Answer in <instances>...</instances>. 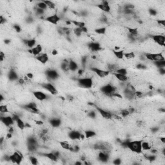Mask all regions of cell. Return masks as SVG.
<instances>
[{"instance_id": "obj_9", "label": "cell", "mask_w": 165, "mask_h": 165, "mask_svg": "<svg viewBox=\"0 0 165 165\" xmlns=\"http://www.w3.org/2000/svg\"><path fill=\"white\" fill-rule=\"evenodd\" d=\"M88 47L89 50L92 52H99L102 50L100 43L98 42H90V43L88 44Z\"/></svg>"}, {"instance_id": "obj_54", "label": "cell", "mask_w": 165, "mask_h": 165, "mask_svg": "<svg viewBox=\"0 0 165 165\" xmlns=\"http://www.w3.org/2000/svg\"><path fill=\"white\" fill-rule=\"evenodd\" d=\"M19 83V85H23L25 84V81L24 80V79H22V78H19L18 79V82Z\"/></svg>"}, {"instance_id": "obj_18", "label": "cell", "mask_w": 165, "mask_h": 165, "mask_svg": "<svg viewBox=\"0 0 165 165\" xmlns=\"http://www.w3.org/2000/svg\"><path fill=\"white\" fill-rule=\"evenodd\" d=\"M33 95L35 97V98H36V99L40 101H43L47 99V95L45 93H44L43 92H40V91L34 92Z\"/></svg>"}, {"instance_id": "obj_7", "label": "cell", "mask_w": 165, "mask_h": 165, "mask_svg": "<svg viewBox=\"0 0 165 165\" xmlns=\"http://www.w3.org/2000/svg\"><path fill=\"white\" fill-rule=\"evenodd\" d=\"M23 108L28 112H30L32 113H36V114H38L39 113V110L37 109V104L34 102H30L28 104H27L23 106Z\"/></svg>"}, {"instance_id": "obj_38", "label": "cell", "mask_w": 165, "mask_h": 165, "mask_svg": "<svg viewBox=\"0 0 165 165\" xmlns=\"http://www.w3.org/2000/svg\"><path fill=\"white\" fill-rule=\"evenodd\" d=\"M154 65L155 67L159 68H163L165 67V61H154Z\"/></svg>"}, {"instance_id": "obj_57", "label": "cell", "mask_w": 165, "mask_h": 165, "mask_svg": "<svg viewBox=\"0 0 165 165\" xmlns=\"http://www.w3.org/2000/svg\"><path fill=\"white\" fill-rule=\"evenodd\" d=\"M12 133H10L8 132V133L7 134L6 138H7V139H10L12 138Z\"/></svg>"}, {"instance_id": "obj_26", "label": "cell", "mask_w": 165, "mask_h": 165, "mask_svg": "<svg viewBox=\"0 0 165 165\" xmlns=\"http://www.w3.org/2000/svg\"><path fill=\"white\" fill-rule=\"evenodd\" d=\"M128 32L130 33V35H132L134 37H137L139 35V31L137 28H131V27H127Z\"/></svg>"}, {"instance_id": "obj_56", "label": "cell", "mask_w": 165, "mask_h": 165, "mask_svg": "<svg viewBox=\"0 0 165 165\" xmlns=\"http://www.w3.org/2000/svg\"><path fill=\"white\" fill-rule=\"evenodd\" d=\"M67 100H69V101H73V97L71 95H68L67 96Z\"/></svg>"}, {"instance_id": "obj_51", "label": "cell", "mask_w": 165, "mask_h": 165, "mask_svg": "<svg viewBox=\"0 0 165 165\" xmlns=\"http://www.w3.org/2000/svg\"><path fill=\"white\" fill-rule=\"evenodd\" d=\"M6 23V19L4 18L3 16H0V24L1 25H3Z\"/></svg>"}, {"instance_id": "obj_24", "label": "cell", "mask_w": 165, "mask_h": 165, "mask_svg": "<svg viewBox=\"0 0 165 165\" xmlns=\"http://www.w3.org/2000/svg\"><path fill=\"white\" fill-rule=\"evenodd\" d=\"M141 147L142 150H144V151H149L152 148V145L149 142L142 140Z\"/></svg>"}, {"instance_id": "obj_15", "label": "cell", "mask_w": 165, "mask_h": 165, "mask_svg": "<svg viewBox=\"0 0 165 165\" xmlns=\"http://www.w3.org/2000/svg\"><path fill=\"white\" fill-rule=\"evenodd\" d=\"M36 60L38 61L39 62H40L41 64H44V65L48 63V60H49L48 54L46 53L39 54V55H37L36 57Z\"/></svg>"}, {"instance_id": "obj_11", "label": "cell", "mask_w": 165, "mask_h": 165, "mask_svg": "<svg viewBox=\"0 0 165 165\" xmlns=\"http://www.w3.org/2000/svg\"><path fill=\"white\" fill-rule=\"evenodd\" d=\"M61 19L57 14V13L52 16H50L45 18V21H47V22L51 24H53V25H57L59 22L60 21Z\"/></svg>"}, {"instance_id": "obj_58", "label": "cell", "mask_w": 165, "mask_h": 165, "mask_svg": "<svg viewBox=\"0 0 165 165\" xmlns=\"http://www.w3.org/2000/svg\"><path fill=\"white\" fill-rule=\"evenodd\" d=\"M26 75L28 77V79H32V78H33V77H34V75L32 74V73H27V75Z\"/></svg>"}, {"instance_id": "obj_34", "label": "cell", "mask_w": 165, "mask_h": 165, "mask_svg": "<svg viewBox=\"0 0 165 165\" xmlns=\"http://www.w3.org/2000/svg\"><path fill=\"white\" fill-rule=\"evenodd\" d=\"M95 32L97 34H99V35H103L105 34L106 32H107V28L105 27H101V28H98L95 29Z\"/></svg>"}, {"instance_id": "obj_59", "label": "cell", "mask_w": 165, "mask_h": 165, "mask_svg": "<svg viewBox=\"0 0 165 165\" xmlns=\"http://www.w3.org/2000/svg\"><path fill=\"white\" fill-rule=\"evenodd\" d=\"M159 139H160V142H161V143H163V144L165 143V137H161Z\"/></svg>"}, {"instance_id": "obj_22", "label": "cell", "mask_w": 165, "mask_h": 165, "mask_svg": "<svg viewBox=\"0 0 165 165\" xmlns=\"http://www.w3.org/2000/svg\"><path fill=\"white\" fill-rule=\"evenodd\" d=\"M112 75L115 77H116L120 82H127L128 79V77L127 75H122V74H119V73H115V72H113Z\"/></svg>"}, {"instance_id": "obj_35", "label": "cell", "mask_w": 165, "mask_h": 165, "mask_svg": "<svg viewBox=\"0 0 165 165\" xmlns=\"http://www.w3.org/2000/svg\"><path fill=\"white\" fill-rule=\"evenodd\" d=\"M130 114V113L128 109H123V110H121L120 113H119V115H120L122 117H124V118H125V117H127Z\"/></svg>"}, {"instance_id": "obj_4", "label": "cell", "mask_w": 165, "mask_h": 165, "mask_svg": "<svg viewBox=\"0 0 165 165\" xmlns=\"http://www.w3.org/2000/svg\"><path fill=\"white\" fill-rule=\"evenodd\" d=\"M23 159V155L19 151H15L10 155V161L13 163L19 165Z\"/></svg>"}, {"instance_id": "obj_5", "label": "cell", "mask_w": 165, "mask_h": 165, "mask_svg": "<svg viewBox=\"0 0 165 165\" xmlns=\"http://www.w3.org/2000/svg\"><path fill=\"white\" fill-rule=\"evenodd\" d=\"M90 70H92L95 75H97L100 78H104L105 77L110 75V72H109V70H103V69H99V68H97V67H90Z\"/></svg>"}, {"instance_id": "obj_50", "label": "cell", "mask_w": 165, "mask_h": 165, "mask_svg": "<svg viewBox=\"0 0 165 165\" xmlns=\"http://www.w3.org/2000/svg\"><path fill=\"white\" fill-rule=\"evenodd\" d=\"M5 59V53L1 51V52H0V61H1V62H3Z\"/></svg>"}, {"instance_id": "obj_42", "label": "cell", "mask_w": 165, "mask_h": 165, "mask_svg": "<svg viewBox=\"0 0 165 165\" xmlns=\"http://www.w3.org/2000/svg\"><path fill=\"white\" fill-rule=\"evenodd\" d=\"M29 161L31 163V164L34 165H36L38 164V160L36 157H35L34 156H30L29 157Z\"/></svg>"}, {"instance_id": "obj_37", "label": "cell", "mask_w": 165, "mask_h": 165, "mask_svg": "<svg viewBox=\"0 0 165 165\" xmlns=\"http://www.w3.org/2000/svg\"><path fill=\"white\" fill-rule=\"evenodd\" d=\"M59 144H60L61 147L63 148V149H65V150H69L70 149V147L71 145H70V144L69 143H67V142L66 141H61L60 143H59Z\"/></svg>"}, {"instance_id": "obj_19", "label": "cell", "mask_w": 165, "mask_h": 165, "mask_svg": "<svg viewBox=\"0 0 165 165\" xmlns=\"http://www.w3.org/2000/svg\"><path fill=\"white\" fill-rule=\"evenodd\" d=\"M42 50H43V48H42L41 45H36L35 47L31 48L30 50H28V52L34 55L37 56V55H39V54L41 53Z\"/></svg>"}, {"instance_id": "obj_21", "label": "cell", "mask_w": 165, "mask_h": 165, "mask_svg": "<svg viewBox=\"0 0 165 165\" xmlns=\"http://www.w3.org/2000/svg\"><path fill=\"white\" fill-rule=\"evenodd\" d=\"M41 155L43 157H47V159H48L49 160L52 161H57L59 159L58 157H57L56 155L53 153V152H48V153H42Z\"/></svg>"}, {"instance_id": "obj_3", "label": "cell", "mask_w": 165, "mask_h": 165, "mask_svg": "<svg viewBox=\"0 0 165 165\" xmlns=\"http://www.w3.org/2000/svg\"><path fill=\"white\" fill-rule=\"evenodd\" d=\"M78 85L85 89H91L93 86V81L92 78L89 77H81L77 79Z\"/></svg>"}, {"instance_id": "obj_31", "label": "cell", "mask_w": 165, "mask_h": 165, "mask_svg": "<svg viewBox=\"0 0 165 165\" xmlns=\"http://www.w3.org/2000/svg\"><path fill=\"white\" fill-rule=\"evenodd\" d=\"M124 57L127 58V59L131 60V59H133L135 58V54L134 53V52H126V53H124Z\"/></svg>"}, {"instance_id": "obj_23", "label": "cell", "mask_w": 165, "mask_h": 165, "mask_svg": "<svg viewBox=\"0 0 165 165\" xmlns=\"http://www.w3.org/2000/svg\"><path fill=\"white\" fill-rule=\"evenodd\" d=\"M8 77L10 81H16L18 79V75L14 69H11L8 73Z\"/></svg>"}, {"instance_id": "obj_36", "label": "cell", "mask_w": 165, "mask_h": 165, "mask_svg": "<svg viewBox=\"0 0 165 165\" xmlns=\"http://www.w3.org/2000/svg\"><path fill=\"white\" fill-rule=\"evenodd\" d=\"M0 112L3 113H7L10 112L8 110L7 105H1L0 106Z\"/></svg>"}, {"instance_id": "obj_2", "label": "cell", "mask_w": 165, "mask_h": 165, "mask_svg": "<svg viewBox=\"0 0 165 165\" xmlns=\"http://www.w3.org/2000/svg\"><path fill=\"white\" fill-rule=\"evenodd\" d=\"M100 91L103 95H106L107 97H112V94L117 92V89L116 87H113L110 83L106 84L105 85H103L100 88Z\"/></svg>"}, {"instance_id": "obj_44", "label": "cell", "mask_w": 165, "mask_h": 165, "mask_svg": "<svg viewBox=\"0 0 165 165\" xmlns=\"http://www.w3.org/2000/svg\"><path fill=\"white\" fill-rule=\"evenodd\" d=\"M96 112L95 111H93V110L90 111V112L88 113V117H89L91 119H95L96 117Z\"/></svg>"}, {"instance_id": "obj_28", "label": "cell", "mask_w": 165, "mask_h": 165, "mask_svg": "<svg viewBox=\"0 0 165 165\" xmlns=\"http://www.w3.org/2000/svg\"><path fill=\"white\" fill-rule=\"evenodd\" d=\"M71 23L72 25L76 27V28H83L85 27V23L83 21H78L71 20Z\"/></svg>"}, {"instance_id": "obj_20", "label": "cell", "mask_w": 165, "mask_h": 165, "mask_svg": "<svg viewBox=\"0 0 165 165\" xmlns=\"http://www.w3.org/2000/svg\"><path fill=\"white\" fill-rule=\"evenodd\" d=\"M49 124H50L54 128H57L61 125V120L59 118H52L49 120Z\"/></svg>"}, {"instance_id": "obj_10", "label": "cell", "mask_w": 165, "mask_h": 165, "mask_svg": "<svg viewBox=\"0 0 165 165\" xmlns=\"http://www.w3.org/2000/svg\"><path fill=\"white\" fill-rule=\"evenodd\" d=\"M41 87L43 89L48 90V92L52 93V95H56L57 93V90L52 84L49 83H45L41 84Z\"/></svg>"}, {"instance_id": "obj_1", "label": "cell", "mask_w": 165, "mask_h": 165, "mask_svg": "<svg viewBox=\"0 0 165 165\" xmlns=\"http://www.w3.org/2000/svg\"><path fill=\"white\" fill-rule=\"evenodd\" d=\"M141 143L142 140L130 141H128V144H127V147L133 153L140 154L143 152Z\"/></svg>"}, {"instance_id": "obj_16", "label": "cell", "mask_w": 165, "mask_h": 165, "mask_svg": "<svg viewBox=\"0 0 165 165\" xmlns=\"http://www.w3.org/2000/svg\"><path fill=\"white\" fill-rule=\"evenodd\" d=\"M109 158H110L109 153L99 151L98 153V160L99 161L102 162V163H107L109 160Z\"/></svg>"}, {"instance_id": "obj_41", "label": "cell", "mask_w": 165, "mask_h": 165, "mask_svg": "<svg viewBox=\"0 0 165 165\" xmlns=\"http://www.w3.org/2000/svg\"><path fill=\"white\" fill-rule=\"evenodd\" d=\"M37 6L38 8H41V9H43V10H46L47 9V8H48L47 5H46V4H45L43 1L39 2L37 4Z\"/></svg>"}, {"instance_id": "obj_29", "label": "cell", "mask_w": 165, "mask_h": 165, "mask_svg": "<svg viewBox=\"0 0 165 165\" xmlns=\"http://www.w3.org/2000/svg\"><path fill=\"white\" fill-rule=\"evenodd\" d=\"M85 138L89 139L91 138V137H93L94 136L96 135V133H95L94 131H92V130H86L85 132Z\"/></svg>"}, {"instance_id": "obj_49", "label": "cell", "mask_w": 165, "mask_h": 165, "mask_svg": "<svg viewBox=\"0 0 165 165\" xmlns=\"http://www.w3.org/2000/svg\"><path fill=\"white\" fill-rule=\"evenodd\" d=\"M159 130H160V128H159V127H154L150 129V131H151L152 133H156V132H158V131H159Z\"/></svg>"}, {"instance_id": "obj_40", "label": "cell", "mask_w": 165, "mask_h": 165, "mask_svg": "<svg viewBox=\"0 0 165 165\" xmlns=\"http://www.w3.org/2000/svg\"><path fill=\"white\" fill-rule=\"evenodd\" d=\"M73 34L77 37L81 36L82 34H83V31H82L81 30V28H74V29H73Z\"/></svg>"}, {"instance_id": "obj_12", "label": "cell", "mask_w": 165, "mask_h": 165, "mask_svg": "<svg viewBox=\"0 0 165 165\" xmlns=\"http://www.w3.org/2000/svg\"><path fill=\"white\" fill-rule=\"evenodd\" d=\"M45 74L48 79H50L51 80H55L58 78L59 75L58 72H57L56 70H54V69H48L46 71Z\"/></svg>"}, {"instance_id": "obj_46", "label": "cell", "mask_w": 165, "mask_h": 165, "mask_svg": "<svg viewBox=\"0 0 165 165\" xmlns=\"http://www.w3.org/2000/svg\"><path fill=\"white\" fill-rule=\"evenodd\" d=\"M149 13L151 16H157V10H155V9H153V8H150L149 9Z\"/></svg>"}, {"instance_id": "obj_48", "label": "cell", "mask_w": 165, "mask_h": 165, "mask_svg": "<svg viewBox=\"0 0 165 165\" xmlns=\"http://www.w3.org/2000/svg\"><path fill=\"white\" fill-rule=\"evenodd\" d=\"M157 23L159 25H160L161 27H165V19H159L157 21Z\"/></svg>"}, {"instance_id": "obj_14", "label": "cell", "mask_w": 165, "mask_h": 165, "mask_svg": "<svg viewBox=\"0 0 165 165\" xmlns=\"http://www.w3.org/2000/svg\"><path fill=\"white\" fill-rule=\"evenodd\" d=\"M1 121L5 127H8L12 126L14 124V121L13 119H12V116H9V115H6V116H2L1 117Z\"/></svg>"}, {"instance_id": "obj_13", "label": "cell", "mask_w": 165, "mask_h": 165, "mask_svg": "<svg viewBox=\"0 0 165 165\" xmlns=\"http://www.w3.org/2000/svg\"><path fill=\"white\" fill-rule=\"evenodd\" d=\"M97 7L99 9H100L101 10L103 11L104 12H106V13H109L111 10V7L109 5V2L106 1H102L101 3L97 5Z\"/></svg>"}, {"instance_id": "obj_6", "label": "cell", "mask_w": 165, "mask_h": 165, "mask_svg": "<svg viewBox=\"0 0 165 165\" xmlns=\"http://www.w3.org/2000/svg\"><path fill=\"white\" fill-rule=\"evenodd\" d=\"M152 39L153 42L157 44L160 47H164L165 46V37L163 34H155L152 36Z\"/></svg>"}, {"instance_id": "obj_61", "label": "cell", "mask_w": 165, "mask_h": 165, "mask_svg": "<svg viewBox=\"0 0 165 165\" xmlns=\"http://www.w3.org/2000/svg\"><path fill=\"white\" fill-rule=\"evenodd\" d=\"M5 43L6 44V45H8V44H9L10 43V39H5Z\"/></svg>"}, {"instance_id": "obj_17", "label": "cell", "mask_w": 165, "mask_h": 165, "mask_svg": "<svg viewBox=\"0 0 165 165\" xmlns=\"http://www.w3.org/2000/svg\"><path fill=\"white\" fill-rule=\"evenodd\" d=\"M81 133L77 130H72L68 133V136L72 140H79L81 139Z\"/></svg>"}, {"instance_id": "obj_43", "label": "cell", "mask_w": 165, "mask_h": 165, "mask_svg": "<svg viewBox=\"0 0 165 165\" xmlns=\"http://www.w3.org/2000/svg\"><path fill=\"white\" fill-rule=\"evenodd\" d=\"M147 67L145 64L141 63H139L136 65V68L137 69H139V70H145V69H147Z\"/></svg>"}, {"instance_id": "obj_39", "label": "cell", "mask_w": 165, "mask_h": 165, "mask_svg": "<svg viewBox=\"0 0 165 165\" xmlns=\"http://www.w3.org/2000/svg\"><path fill=\"white\" fill-rule=\"evenodd\" d=\"M115 72V73H119V74H122V75H127V73H128L127 70L125 68H120V69H119L118 70H116Z\"/></svg>"}, {"instance_id": "obj_25", "label": "cell", "mask_w": 165, "mask_h": 165, "mask_svg": "<svg viewBox=\"0 0 165 165\" xmlns=\"http://www.w3.org/2000/svg\"><path fill=\"white\" fill-rule=\"evenodd\" d=\"M79 69V66L77 63L73 60H70L69 61V69L72 72H75Z\"/></svg>"}, {"instance_id": "obj_33", "label": "cell", "mask_w": 165, "mask_h": 165, "mask_svg": "<svg viewBox=\"0 0 165 165\" xmlns=\"http://www.w3.org/2000/svg\"><path fill=\"white\" fill-rule=\"evenodd\" d=\"M36 43V41L35 39H27L26 45L29 48H32L35 46Z\"/></svg>"}, {"instance_id": "obj_27", "label": "cell", "mask_w": 165, "mask_h": 165, "mask_svg": "<svg viewBox=\"0 0 165 165\" xmlns=\"http://www.w3.org/2000/svg\"><path fill=\"white\" fill-rule=\"evenodd\" d=\"M113 53L114 54L116 57H117L118 59H120V60H122V59H123L124 58V51L123 50H117V51H113Z\"/></svg>"}, {"instance_id": "obj_45", "label": "cell", "mask_w": 165, "mask_h": 165, "mask_svg": "<svg viewBox=\"0 0 165 165\" xmlns=\"http://www.w3.org/2000/svg\"><path fill=\"white\" fill-rule=\"evenodd\" d=\"M13 28L14 29L16 30V32H18V33H19V32H21V28L20 26L19 25H18V24L14 25Z\"/></svg>"}, {"instance_id": "obj_63", "label": "cell", "mask_w": 165, "mask_h": 165, "mask_svg": "<svg viewBox=\"0 0 165 165\" xmlns=\"http://www.w3.org/2000/svg\"><path fill=\"white\" fill-rule=\"evenodd\" d=\"M82 164H83V163H82L81 162H79V161H77V162H75V165H81Z\"/></svg>"}, {"instance_id": "obj_30", "label": "cell", "mask_w": 165, "mask_h": 165, "mask_svg": "<svg viewBox=\"0 0 165 165\" xmlns=\"http://www.w3.org/2000/svg\"><path fill=\"white\" fill-rule=\"evenodd\" d=\"M43 1L46 4V5L47 6L49 9H51V10H55V4L52 1H48V0H45V1Z\"/></svg>"}, {"instance_id": "obj_55", "label": "cell", "mask_w": 165, "mask_h": 165, "mask_svg": "<svg viewBox=\"0 0 165 165\" xmlns=\"http://www.w3.org/2000/svg\"><path fill=\"white\" fill-rule=\"evenodd\" d=\"M36 124L38 126H42V125H44V122L42 121L41 120H37L36 121Z\"/></svg>"}, {"instance_id": "obj_8", "label": "cell", "mask_w": 165, "mask_h": 165, "mask_svg": "<svg viewBox=\"0 0 165 165\" xmlns=\"http://www.w3.org/2000/svg\"><path fill=\"white\" fill-rule=\"evenodd\" d=\"M96 110L97 112L100 114V115L102 117L106 119H112V113L110 112H108L107 110H104V109L99 108L98 107H95Z\"/></svg>"}, {"instance_id": "obj_62", "label": "cell", "mask_w": 165, "mask_h": 165, "mask_svg": "<svg viewBox=\"0 0 165 165\" xmlns=\"http://www.w3.org/2000/svg\"><path fill=\"white\" fill-rule=\"evenodd\" d=\"M0 98H1V99H0V101H1V102H2L4 100V97H3V95H2V94L0 95Z\"/></svg>"}, {"instance_id": "obj_32", "label": "cell", "mask_w": 165, "mask_h": 165, "mask_svg": "<svg viewBox=\"0 0 165 165\" xmlns=\"http://www.w3.org/2000/svg\"><path fill=\"white\" fill-rule=\"evenodd\" d=\"M16 124H17V127H18L20 130H24V128H25V123L21 118H19L16 121Z\"/></svg>"}, {"instance_id": "obj_60", "label": "cell", "mask_w": 165, "mask_h": 165, "mask_svg": "<svg viewBox=\"0 0 165 165\" xmlns=\"http://www.w3.org/2000/svg\"><path fill=\"white\" fill-rule=\"evenodd\" d=\"M51 54H52V55H56L57 54V51L56 50H53L51 52Z\"/></svg>"}, {"instance_id": "obj_47", "label": "cell", "mask_w": 165, "mask_h": 165, "mask_svg": "<svg viewBox=\"0 0 165 165\" xmlns=\"http://www.w3.org/2000/svg\"><path fill=\"white\" fill-rule=\"evenodd\" d=\"M113 164L115 165H119L121 164V159L120 158H116L115 159H113Z\"/></svg>"}, {"instance_id": "obj_53", "label": "cell", "mask_w": 165, "mask_h": 165, "mask_svg": "<svg viewBox=\"0 0 165 165\" xmlns=\"http://www.w3.org/2000/svg\"><path fill=\"white\" fill-rule=\"evenodd\" d=\"M159 69V72L160 74H161V75H165V67H163V68H159V69Z\"/></svg>"}, {"instance_id": "obj_52", "label": "cell", "mask_w": 165, "mask_h": 165, "mask_svg": "<svg viewBox=\"0 0 165 165\" xmlns=\"http://www.w3.org/2000/svg\"><path fill=\"white\" fill-rule=\"evenodd\" d=\"M34 19L31 16H28V18H27V19H26V22L28 23H32Z\"/></svg>"}]
</instances>
